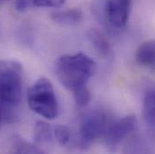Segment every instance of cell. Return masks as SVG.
Returning a JSON list of instances; mask_svg holds the SVG:
<instances>
[{
  "label": "cell",
  "instance_id": "9a60e30c",
  "mask_svg": "<svg viewBox=\"0 0 155 154\" xmlns=\"http://www.w3.org/2000/svg\"><path fill=\"white\" fill-rule=\"evenodd\" d=\"M34 7H61L66 0H32Z\"/></svg>",
  "mask_w": 155,
  "mask_h": 154
},
{
  "label": "cell",
  "instance_id": "7a4b0ae2",
  "mask_svg": "<svg viewBox=\"0 0 155 154\" xmlns=\"http://www.w3.org/2000/svg\"><path fill=\"white\" fill-rule=\"evenodd\" d=\"M97 70L96 62L87 54L78 52L60 57L55 64V74L60 83L72 93L87 87Z\"/></svg>",
  "mask_w": 155,
  "mask_h": 154
},
{
  "label": "cell",
  "instance_id": "30bf717a",
  "mask_svg": "<svg viewBox=\"0 0 155 154\" xmlns=\"http://www.w3.org/2000/svg\"><path fill=\"white\" fill-rule=\"evenodd\" d=\"M53 133L49 123L43 121L36 122L34 130V140L36 146H45L51 143Z\"/></svg>",
  "mask_w": 155,
  "mask_h": 154
},
{
  "label": "cell",
  "instance_id": "8fae6325",
  "mask_svg": "<svg viewBox=\"0 0 155 154\" xmlns=\"http://www.w3.org/2000/svg\"><path fill=\"white\" fill-rule=\"evenodd\" d=\"M143 111L148 123L155 127V88L150 90L145 95Z\"/></svg>",
  "mask_w": 155,
  "mask_h": 154
},
{
  "label": "cell",
  "instance_id": "52a82bcc",
  "mask_svg": "<svg viewBox=\"0 0 155 154\" xmlns=\"http://www.w3.org/2000/svg\"><path fill=\"white\" fill-rule=\"evenodd\" d=\"M135 59L142 66L155 70V41L141 44L136 51Z\"/></svg>",
  "mask_w": 155,
  "mask_h": 154
},
{
  "label": "cell",
  "instance_id": "e0dca14e",
  "mask_svg": "<svg viewBox=\"0 0 155 154\" xmlns=\"http://www.w3.org/2000/svg\"><path fill=\"white\" fill-rule=\"evenodd\" d=\"M9 0H0V5H4V4H5V3H7Z\"/></svg>",
  "mask_w": 155,
  "mask_h": 154
},
{
  "label": "cell",
  "instance_id": "5bb4252c",
  "mask_svg": "<svg viewBox=\"0 0 155 154\" xmlns=\"http://www.w3.org/2000/svg\"><path fill=\"white\" fill-rule=\"evenodd\" d=\"M53 135H54L55 139L57 140V142L61 145H66L70 142V140H71L70 129L67 126L62 125V124L57 125L54 128Z\"/></svg>",
  "mask_w": 155,
  "mask_h": 154
},
{
  "label": "cell",
  "instance_id": "277c9868",
  "mask_svg": "<svg viewBox=\"0 0 155 154\" xmlns=\"http://www.w3.org/2000/svg\"><path fill=\"white\" fill-rule=\"evenodd\" d=\"M133 0H94L91 9L102 24L121 29L128 22Z\"/></svg>",
  "mask_w": 155,
  "mask_h": 154
},
{
  "label": "cell",
  "instance_id": "5b68a950",
  "mask_svg": "<svg viewBox=\"0 0 155 154\" xmlns=\"http://www.w3.org/2000/svg\"><path fill=\"white\" fill-rule=\"evenodd\" d=\"M112 122L110 115L101 109H94L85 113L79 123V138L82 146L89 145L104 137Z\"/></svg>",
  "mask_w": 155,
  "mask_h": 154
},
{
  "label": "cell",
  "instance_id": "ba28073f",
  "mask_svg": "<svg viewBox=\"0 0 155 154\" xmlns=\"http://www.w3.org/2000/svg\"><path fill=\"white\" fill-rule=\"evenodd\" d=\"M51 17L56 24L63 25H74L81 22L82 13L78 8L59 10L52 12L51 14Z\"/></svg>",
  "mask_w": 155,
  "mask_h": 154
},
{
  "label": "cell",
  "instance_id": "8992f818",
  "mask_svg": "<svg viewBox=\"0 0 155 154\" xmlns=\"http://www.w3.org/2000/svg\"><path fill=\"white\" fill-rule=\"evenodd\" d=\"M135 124L136 118L134 116H124L121 119L113 121L103 137L106 144L112 148L116 146L134 129Z\"/></svg>",
  "mask_w": 155,
  "mask_h": 154
},
{
  "label": "cell",
  "instance_id": "4fadbf2b",
  "mask_svg": "<svg viewBox=\"0 0 155 154\" xmlns=\"http://www.w3.org/2000/svg\"><path fill=\"white\" fill-rule=\"evenodd\" d=\"M73 95L77 106L80 108L87 106L91 100V94L87 87L78 88V90L73 92Z\"/></svg>",
  "mask_w": 155,
  "mask_h": 154
},
{
  "label": "cell",
  "instance_id": "3957f363",
  "mask_svg": "<svg viewBox=\"0 0 155 154\" xmlns=\"http://www.w3.org/2000/svg\"><path fill=\"white\" fill-rule=\"evenodd\" d=\"M27 103L34 112L45 119L53 120L58 116L59 106L54 87L46 77H40L30 87Z\"/></svg>",
  "mask_w": 155,
  "mask_h": 154
},
{
  "label": "cell",
  "instance_id": "6da1fadb",
  "mask_svg": "<svg viewBox=\"0 0 155 154\" xmlns=\"http://www.w3.org/2000/svg\"><path fill=\"white\" fill-rule=\"evenodd\" d=\"M24 71L15 60L0 61V131L14 121L22 102Z\"/></svg>",
  "mask_w": 155,
  "mask_h": 154
},
{
  "label": "cell",
  "instance_id": "2e32d148",
  "mask_svg": "<svg viewBox=\"0 0 155 154\" xmlns=\"http://www.w3.org/2000/svg\"><path fill=\"white\" fill-rule=\"evenodd\" d=\"M15 7L16 11H18V12H25V11L34 7V5H33L32 0H15Z\"/></svg>",
  "mask_w": 155,
  "mask_h": 154
},
{
  "label": "cell",
  "instance_id": "9c48e42d",
  "mask_svg": "<svg viewBox=\"0 0 155 154\" xmlns=\"http://www.w3.org/2000/svg\"><path fill=\"white\" fill-rule=\"evenodd\" d=\"M87 37L89 39L90 42L93 44L96 51L98 52V54H100V56L107 58V59L112 57L113 51H112L111 45L102 33H100L97 30L93 29L89 31Z\"/></svg>",
  "mask_w": 155,
  "mask_h": 154
},
{
  "label": "cell",
  "instance_id": "7c38bea8",
  "mask_svg": "<svg viewBox=\"0 0 155 154\" xmlns=\"http://www.w3.org/2000/svg\"><path fill=\"white\" fill-rule=\"evenodd\" d=\"M14 152L17 153H40L42 151L39 149L38 146L32 145L29 143H26L24 140L17 139L15 141L14 144Z\"/></svg>",
  "mask_w": 155,
  "mask_h": 154
}]
</instances>
